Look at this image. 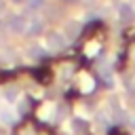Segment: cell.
Listing matches in <instances>:
<instances>
[{"label": "cell", "instance_id": "cell-1", "mask_svg": "<svg viewBox=\"0 0 135 135\" xmlns=\"http://www.w3.org/2000/svg\"><path fill=\"white\" fill-rule=\"evenodd\" d=\"M68 44L65 40V34L63 32H49L44 36V49L51 51V53H57V51H63Z\"/></svg>", "mask_w": 135, "mask_h": 135}, {"label": "cell", "instance_id": "cell-2", "mask_svg": "<svg viewBox=\"0 0 135 135\" xmlns=\"http://www.w3.org/2000/svg\"><path fill=\"white\" fill-rule=\"evenodd\" d=\"M25 25H27V21H25V17H21V15H11V17H6V27H8L13 34H23V32H25Z\"/></svg>", "mask_w": 135, "mask_h": 135}, {"label": "cell", "instance_id": "cell-3", "mask_svg": "<svg viewBox=\"0 0 135 135\" xmlns=\"http://www.w3.org/2000/svg\"><path fill=\"white\" fill-rule=\"evenodd\" d=\"M17 120V114L11 110V103H2L0 105V122L2 124H13Z\"/></svg>", "mask_w": 135, "mask_h": 135}, {"label": "cell", "instance_id": "cell-4", "mask_svg": "<svg viewBox=\"0 0 135 135\" xmlns=\"http://www.w3.org/2000/svg\"><path fill=\"white\" fill-rule=\"evenodd\" d=\"M25 34H27V36H40V34H44V21L32 19V21L25 25Z\"/></svg>", "mask_w": 135, "mask_h": 135}, {"label": "cell", "instance_id": "cell-5", "mask_svg": "<svg viewBox=\"0 0 135 135\" xmlns=\"http://www.w3.org/2000/svg\"><path fill=\"white\" fill-rule=\"evenodd\" d=\"M118 17H120L122 21H133V19H135V6L129 4V2H122V4L118 6Z\"/></svg>", "mask_w": 135, "mask_h": 135}, {"label": "cell", "instance_id": "cell-6", "mask_svg": "<svg viewBox=\"0 0 135 135\" xmlns=\"http://www.w3.org/2000/svg\"><path fill=\"white\" fill-rule=\"evenodd\" d=\"M78 32H80V23H78V19L68 21V23H65V27H63V34H65L68 38H76V36H78Z\"/></svg>", "mask_w": 135, "mask_h": 135}, {"label": "cell", "instance_id": "cell-7", "mask_svg": "<svg viewBox=\"0 0 135 135\" xmlns=\"http://www.w3.org/2000/svg\"><path fill=\"white\" fill-rule=\"evenodd\" d=\"M78 80H80V91L89 93V91L93 89V78H91L89 74H80V76H78Z\"/></svg>", "mask_w": 135, "mask_h": 135}, {"label": "cell", "instance_id": "cell-8", "mask_svg": "<svg viewBox=\"0 0 135 135\" xmlns=\"http://www.w3.org/2000/svg\"><path fill=\"white\" fill-rule=\"evenodd\" d=\"M44 55H46L44 44H36V46H32V49L27 51V57H32V59H40V57H44Z\"/></svg>", "mask_w": 135, "mask_h": 135}, {"label": "cell", "instance_id": "cell-9", "mask_svg": "<svg viewBox=\"0 0 135 135\" xmlns=\"http://www.w3.org/2000/svg\"><path fill=\"white\" fill-rule=\"evenodd\" d=\"M2 95H4V101H6V103H15V101L19 99V89H15V86H13V89H4Z\"/></svg>", "mask_w": 135, "mask_h": 135}, {"label": "cell", "instance_id": "cell-10", "mask_svg": "<svg viewBox=\"0 0 135 135\" xmlns=\"http://www.w3.org/2000/svg\"><path fill=\"white\" fill-rule=\"evenodd\" d=\"M53 110H55V105H53V103H46V105L40 108L38 116H40L42 120H51V118H53Z\"/></svg>", "mask_w": 135, "mask_h": 135}, {"label": "cell", "instance_id": "cell-11", "mask_svg": "<svg viewBox=\"0 0 135 135\" xmlns=\"http://www.w3.org/2000/svg\"><path fill=\"white\" fill-rule=\"evenodd\" d=\"M44 0H25V6H27V11H32V13H36V11H42L44 8Z\"/></svg>", "mask_w": 135, "mask_h": 135}, {"label": "cell", "instance_id": "cell-12", "mask_svg": "<svg viewBox=\"0 0 135 135\" xmlns=\"http://www.w3.org/2000/svg\"><path fill=\"white\" fill-rule=\"evenodd\" d=\"M97 51H99V44H97V42H89V44H86V55H91V57H93Z\"/></svg>", "mask_w": 135, "mask_h": 135}, {"label": "cell", "instance_id": "cell-13", "mask_svg": "<svg viewBox=\"0 0 135 135\" xmlns=\"http://www.w3.org/2000/svg\"><path fill=\"white\" fill-rule=\"evenodd\" d=\"M11 2H13V4H23L25 0H11Z\"/></svg>", "mask_w": 135, "mask_h": 135}, {"label": "cell", "instance_id": "cell-14", "mask_svg": "<svg viewBox=\"0 0 135 135\" xmlns=\"http://www.w3.org/2000/svg\"><path fill=\"white\" fill-rule=\"evenodd\" d=\"M2 8H4V2H2V0H0V13H2Z\"/></svg>", "mask_w": 135, "mask_h": 135}, {"label": "cell", "instance_id": "cell-15", "mask_svg": "<svg viewBox=\"0 0 135 135\" xmlns=\"http://www.w3.org/2000/svg\"><path fill=\"white\" fill-rule=\"evenodd\" d=\"M65 2H74V0H65Z\"/></svg>", "mask_w": 135, "mask_h": 135}, {"label": "cell", "instance_id": "cell-16", "mask_svg": "<svg viewBox=\"0 0 135 135\" xmlns=\"http://www.w3.org/2000/svg\"><path fill=\"white\" fill-rule=\"evenodd\" d=\"M0 23H2V17H0Z\"/></svg>", "mask_w": 135, "mask_h": 135}]
</instances>
